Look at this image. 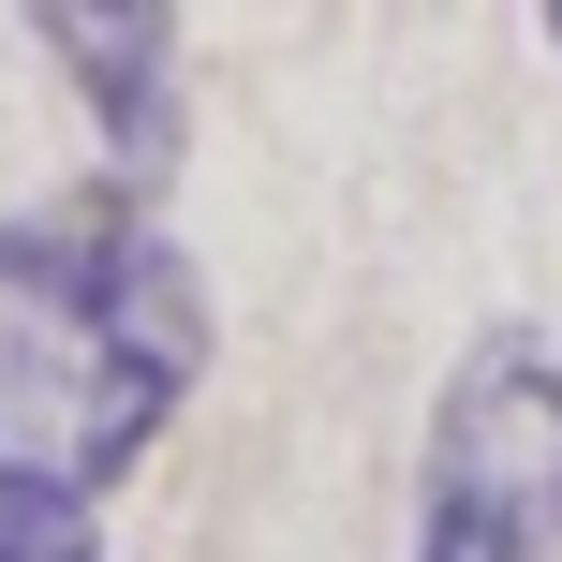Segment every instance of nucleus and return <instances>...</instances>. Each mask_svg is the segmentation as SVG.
I'll return each mask as SVG.
<instances>
[{"label": "nucleus", "mask_w": 562, "mask_h": 562, "mask_svg": "<svg viewBox=\"0 0 562 562\" xmlns=\"http://www.w3.org/2000/svg\"><path fill=\"white\" fill-rule=\"evenodd\" d=\"M548 548H562V356L533 326H488L429 400L400 562H548Z\"/></svg>", "instance_id": "nucleus-2"}, {"label": "nucleus", "mask_w": 562, "mask_h": 562, "mask_svg": "<svg viewBox=\"0 0 562 562\" xmlns=\"http://www.w3.org/2000/svg\"><path fill=\"white\" fill-rule=\"evenodd\" d=\"M0 562H104V518H89L75 488H30V474H0Z\"/></svg>", "instance_id": "nucleus-4"}, {"label": "nucleus", "mask_w": 562, "mask_h": 562, "mask_svg": "<svg viewBox=\"0 0 562 562\" xmlns=\"http://www.w3.org/2000/svg\"><path fill=\"white\" fill-rule=\"evenodd\" d=\"M30 45L75 59V104L104 119V148H119L104 193L148 207V193H164V164H178V15H164V0H119V15L45 0V15H30Z\"/></svg>", "instance_id": "nucleus-3"}, {"label": "nucleus", "mask_w": 562, "mask_h": 562, "mask_svg": "<svg viewBox=\"0 0 562 562\" xmlns=\"http://www.w3.org/2000/svg\"><path fill=\"white\" fill-rule=\"evenodd\" d=\"M207 385V281L134 193L0 223V474L104 504Z\"/></svg>", "instance_id": "nucleus-1"}, {"label": "nucleus", "mask_w": 562, "mask_h": 562, "mask_svg": "<svg viewBox=\"0 0 562 562\" xmlns=\"http://www.w3.org/2000/svg\"><path fill=\"white\" fill-rule=\"evenodd\" d=\"M548 45H562V15H548Z\"/></svg>", "instance_id": "nucleus-5"}]
</instances>
